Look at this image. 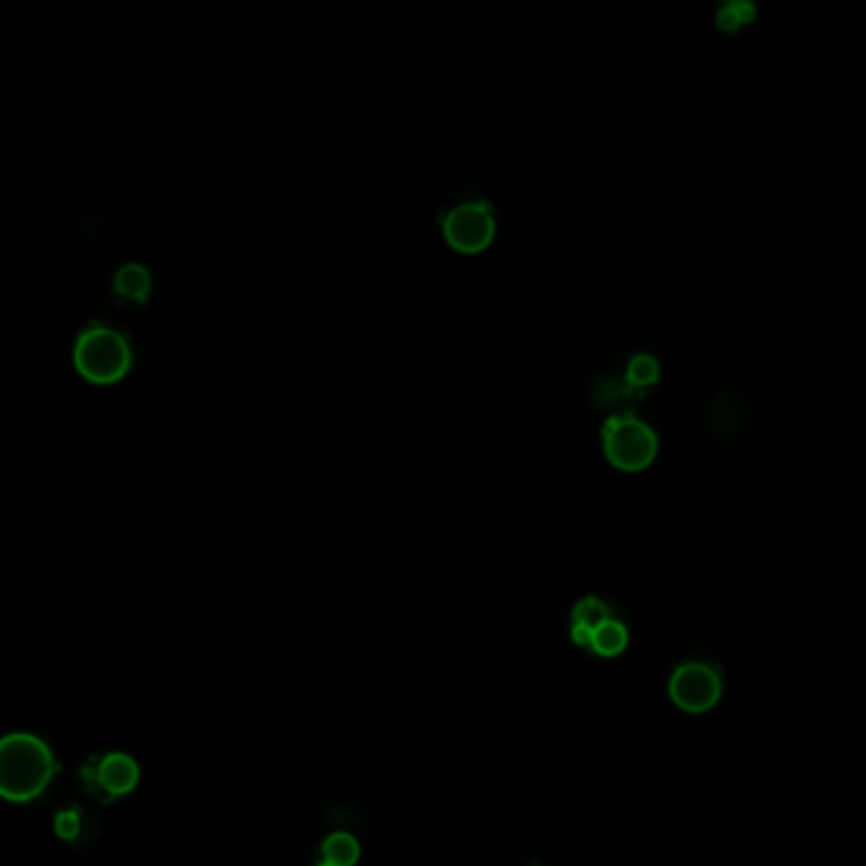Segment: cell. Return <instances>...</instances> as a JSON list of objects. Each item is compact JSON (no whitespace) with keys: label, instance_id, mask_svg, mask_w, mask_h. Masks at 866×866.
I'll list each match as a JSON object with an SVG mask.
<instances>
[{"label":"cell","instance_id":"7a4b0ae2","mask_svg":"<svg viewBox=\"0 0 866 866\" xmlns=\"http://www.w3.org/2000/svg\"><path fill=\"white\" fill-rule=\"evenodd\" d=\"M74 366L92 384H115L133 366V346L110 326H89L74 343Z\"/></svg>","mask_w":866,"mask_h":866},{"label":"cell","instance_id":"5bb4252c","mask_svg":"<svg viewBox=\"0 0 866 866\" xmlns=\"http://www.w3.org/2000/svg\"><path fill=\"white\" fill-rule=\"evenodd\" d=\"M572 638H574V643H577V646L590 648V643H592V630L580 628V625H572Z\"/></svg>","mask_w":866,"mask_h":866},{"label":"cell","instance_id":"30bf717a","mask_svg":"<svg viewBox=\"0 0 866 866\" xmlns=\"http://www.w3.org/2000/svg\"><path fill=\"white\" fill-rule=\"evenodd\" d=\"M359 841L351 833H333L323 844V859L333 866H354L359 861Z\"/></svg>","mask_w":866,"mask_h":866},{"label":"cell","instance_id":"3957f363","mask_svg":"<svg viewBox=\"0 0 866 866\" xmlns=\"http://www.w3.org/2000/svg\"><path fill=\"white\" fill-rule=\"evenodd\" d=\"M607 460L623 473L646 470L658 455V435L635 414H615L602 427Z\"/></svg>","mask_w":866,"mask_h":866},{"label":"cell","instance_id":"277c9868","mask_svg":"<svg viewBox=\"0 0 866 866\" xmlns=\"http://www.w3.org/2000/svg\"><path fill=\"white\" fill-rule=\"evenodd\" d=\"M442 234L447 244L463 254H478L496 237V214L488 201H463L442 214Z\"/></svg>","mask_w":866,"mask_h":866},{"label":"cell","instance_id":"52a82bcc","mask_svg":"<svg viewBox=\"0 0 866 866\" xmlns=\"http://www.w3.org/2000/svg\"><path fill=\"white\" fill-rule=\"evenodd\" d=\"M150 285H153V280L143 265H125L115 275L117 298L127 300V303L143 305L150 295Z\"/></svg>","mask_w":866,"mask_h":866},{"label":"cell","instance_id":"5b68a950","mask_svg":"<svg viewBox=\"0 0 866 866\" xmlns=\"http://www.w3.org/2000/svg\"><path fill=\"white\" fill-rule=\"evenodd\" d=\"M722 689V673L712 663L701 661L679 666L668 681V694H671L673 704L694 714L712 709L722 696Z\"/></svg>","mask_w":866,"mask_h":866},{"label":"cell","instance_id":"8992f818","mask_svg":"<svg viewBox=\"0 0 866 866\" xmlns=\"http://www.w3.org/2000/svg\"><path fill=\"white\" fill-rule=\"evenodd\" d=\"M84 778H87L89 783L100 785L105 798L112 800L117 798V795L130 793V790L135 788V783H138L140 778V770L130 755L112 752V755H107L97 767H87Z\"/></svg>","mask_w":866,"mask_h":866},{"label":"cell","instance_id":"8fae6325","mask_svg":"<svg viewBox=\"0 0 866 866\" xmlns=\"http://www.w3.org/2000/svg\"><path fill=\"white\" fill-rule=\"evenodd\" d=\"M572 620H574L572 625H580V628L595 630V628H600L602 623H607V620H610V607H607L602 600H597V597H585V600H580L577 605H574Z\"/></svg>","mask_w":866,"mask_h":866},{"label":"cell","instance_id":"9c48e42d","mask_svg":"<svg viewBox=\"0 0 866 866\" xmlns=\"http://www.w3.org/2000/svg\"><path fill=\"white\" fill-rule=\"evenodd\" d=\"M625 646H628V630H625V625L620 623V620L610 618L607 623H602L600 628L592 630L590 648L597 656H618V653L625 651Z\"/></svg>","mask_w":866,"mask_h":866},{"label":"cell","instance_id":"9a60e30c","mask_svg":"<svg viewBox=\"0 0 866 866\" xmlns=\"http://www.w3.org/2000/svg\"><path fill=\"white\" fill-rule=\"evenodd\" d=\"M318 866H333V864H326V861H323V864H318Z\"/></svg>","mask_w":866,"mask_h":866},{"label":"cell","instance_id":"ba28073f","mask_svg":"<svg viewBox=\"0 0 866 866\" xmlns=\"http://www.w3.org/2000/svg\"><path fill=\"white\" fill-rule=\"evenodd\" d=\"M661 379V364L653 359L651 354H638L630 359L628 374H625V384L630 389V397L633 394H643L646 389H653Z\"/></svg>","mask_w":866,"mask_h":866},{"label":"cell","instance_id":"6da1fadb","mask_svg":"<svg viewBox=\"0 0 866 866\" xmlns=\"http://www.w3.org/2000/svg\"><path fill=\"white\" fill-rule=\"evenodd\" d=\"M56 773L46 742L31 734H8L0 740V795L11 803L39 798Z\"/></svg>","mask_w":866,"mask_h":866},{"label":"cell","instance_id":"7c38bea8","mask_svg":"<svg viewBox=\"0 0 866 866\" xmlns=\"http://www.w3.org/2000/svg\"><path fill=\"white\" fill-rule=\"evenodd\" d=\"M757 16V8L752 6V3H745V0H740V3H727V6L719 8L717 13V26L722 28V31H740L742 26H747V23L755 21Z\"/></svg>","mask_w":866,"mask_h":866},{"label":"cell","instance_id":"4fadbf2b","mask_svg":"<svg viewBox=\"0 0 866 866\" xmlns=\"http://www.w3.org/2000/svg\"><path fill=\"white\" fill-rule=\"evenodd\" d=\"M79 828H82V823H79L77 811H61L59 816H56V833H59L61 839H77Z\"/></svg>","mask_w":866,"mask_h":866}]
</instances>
